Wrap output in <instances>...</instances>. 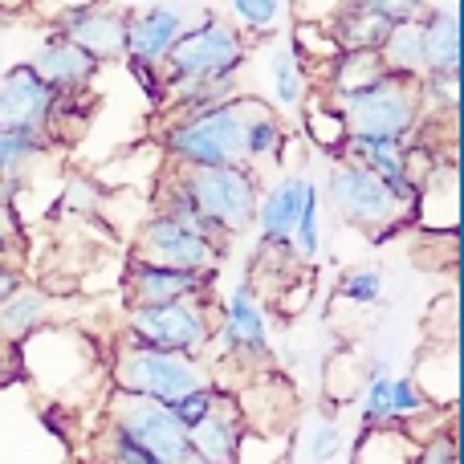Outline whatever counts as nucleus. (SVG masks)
I'll use <instances>...</instances> for the list:
<instances>
[{
  "instance_id": "a878e982",
  "label": "nucleus",
  "mask_w": 464,
  "mask_h": 464,
  "mask_svg": "<svg viewBox=\"0 0 464 464\" xmlns=\"http://www.w3.org/2000/svg\"><path fill=\"white\" fill-rule=\"evenodd\" d=\"M416 460V440L403 428H362L354 464H411Z\"/></svg>"
},
{
  "instance_id": "f8f14e48",
  "label": "nucleus",
  "mask_w": 464,
  "mask_h": 464,
  "mask_svg": "<svg viewBox=\"0 0 464 464\" xmlns=\"http://www.w3.org/2000/svg\"><path fill=\"white\" fill-rule=\"evenodd\" d=\"M188 13H196L192 5H139L127 8V62L155 65L160 70L163 57L171 53L188 21Z\"/></svg>"
},
{
  "instance_id": "aec40b11",
  "label": "nucleus",
  "mask_w": 464,
  "mask_h": 464,
  "mask_svg": "<svg viewBox=\"0 0 464 464\" xmlns=\"http://www.w3.org/2000/svg\"><path fill=\"white\" fill-rule=\"evenodd\" d=\"M269 90H273V106L277 111H302L305 98L314 94V78L305 70V62L297 57L289 33H281L269 45Z\"/></svg>"
},
{
  "instance_id": "5701e85b",
  "label": "nucleus",
  "mask_w": 464,
  "mask_h": 464,
  "mask_svg": "<svg viewBox=\"0 0 464 464\" xmlns=\"http://www.w3.org/2000/svg\"><path fill=\"white\" fill-rule=\"evenodd\" d=\"M379 62H383L387 73L395 78H408V82H424L428 78V53H424V21H411V24H395L387 33L383 49H379Z\"/></svg>"
},
{
  "instance_id": "393cba45",
  "label": "nucleus",
  "mask_w": 464,
  "mask_h": 464,
  "mask_svg": "<svg viewBox=\"0 0 464 464\" xmlns=\"http://www.w3.org/2000/svg\"><path fill=\"white\" fill-rule=\"evenodd\" d=\"M302 119H305L302 122L305 139H310L318 151H326L330 160H338V151H343V143H346V127H343V114L334 111V102L314 90L302 106Z\"/></svg>"
},
{
  "instance_id": "473e14b6",
  "label": "nucleus",
  "mask_w": 464,
  "mask_h": 464,
  "mask_svg": "<svg viewBox=\"0 0 464 464\" xmlns=\"http://www.w3.org/2000/svg\"><path fill=\"white\" fill-rule=\"evenodd\" d=\"M411 464H460V449L452 428H440V432H428L416 440V460Z\"/></svg>"
},
{
  "instance_id": "dca6fc26",
  "label": "nucleus",
  "mask_w": 464,
  "mask_h": 464,
  "mask_svg": "<svg viewBox=\"0 0 464 464\" xmlns=\"http://www.w3.org/2000/svg\"><path fill=\"white\" fill-rule=\"evenodd\" d=\"M212 281L204 273H176L160 269V265L130 261L122 289H127V310L135 305H171V302H192V297H212Z\"/></svg>"
},
{
  "instance_id": "f03ea898",
  "label": "nucleus",
  "mask_w": 464,
  "mask_h": 464,
  "mask_svg": "<svg viewBox=\"0 0 464 464\" xmlns=\"http://www.w3.org/2000/svg\"><path fill=\"white\" fill-rule=\"evenodd\" d=\"M212 371L204 359H188V354H168L151 351V346L130 343L127 334H119L111 351V387L119 395H139V400L176 408L184 395L200 392L204 383H212Z\"/></svg>"
},
{
  "instance_id": "f704fd0d",
  "label": "nucleus",
  "mask_w": 464,
  "mask_h": 464,
  "mask_svg": "<svg viewBox=\"0 0 464 464\" xmlns=\"http://www.w3.org/2000/svg\"><path fill=\"white\" fill-rule=\"evenodd\" d=\"M127 70H130V78H135L139 86H143L147 102L160 106V102H163V73L155 70V65H139V62H127Z\"/></svg>"
},
{
  "instance_id": "6e6552de",
  "label": "nucleus",
  "mask_w": 464,
  "mask_h": 464,
  "mask_svg": "<svg viewBox=\"0 0 464 464\" xmlns=\"http://www.w3.org/2000/svg\"><path fill=\"white\" fill-rule=\"evenodd\" d=\"M212 346L240 371H265L269 362V305L256 297V285L248 277L217 305Z\"/></svg>"
},
{
  "instance_id": "412c9836",
  "label": "nucleus",
  "mask_w": 464,
  "mask_h": 464,
  "mask_svg": "<svg viewBox=\"0 0 464 464\" xmlns=\"http://www.w3.org/2000/svg\"><path fill=\"white\" fill-rule=\"evenodd\" d=\"M424 53H428V73H460V57H464L460 5H428Z\"/></svg>"
},
{
  "instance_id": "423d86ee",
  "label": "nucleus",
  "mask_w": 464,
  "mask_h": 464,
  "mask_svg": "<svg viewBox=\"0 0 464 464\" xmlns=\"http://www.w3.org/2000/svg\"><path fill=\"white\" fill-rule=\"evenodd\" d=\"M212 330H217V302L212 297H192V302H171V305H135L122 318V334L139 346L168 354H188V359H204L212 346Z\"/></svg>"
},
{
  "instance_id": "a211bd4d",
  "label": "nucleus",
  "mask_w": 464,
  "mask_h": 464,
  "mask_svg": "<svg viewBox=\"0 0 464 464\" xmlns=\"http://www.w3.org/2000/svg\"><path fill=\"white\" fill-rule=\"evenodd\" d=\"M240 411L232 392H225L217 400V408L200 420L196 428H188V452L192 464H237V444H240Z\"/></svg>"
},
{
  "instance_id": "1a4fd4ad",
  "label": "nucleus",
  "mask_w": 464,
  "mask_h": 464,
  "mask_svg": "<svg viewBox=\"0 0 464 464\" xmlns=\"http://www.w3.org/2000/svg\"><path fill=\"white\" fill-rule=\"evenodd\" d=\"M102 424H111L114 432H122L127 440H135L139 449H147L160 464H192L188 428L179 424V420L171 416V408H163V403L111 392Z\"/></svg>"
},
{
  "instance_id": "9b49d317",
  "label": "nucleus",
  "mask_w": 464,
  "mask_h": 464,
  "mask_svg": "<svg viewBox=\"0 0 464 464\" xmlns=\"http://www.w3.org/2000/svg\"><path fill=\"white\" fill-rule=\"evenodd\" d=\"M49 33L82 53H90L98 65L127 57V8L122 5H70L57 8Z\"/></svg>"
},
{
  "instance_id": "20e7f679",
  "label": "nucleus",
  "mask_w": 464,
  "mask_h": 464,
  "mask_svg": "<svg viewBox=\"0 0 464 464\" xmlns=\"http://www.w3.org/2000/svg\"><path fill=\"white\" fill-rule=\"evenodd\" d=\"M248 62V41L232 29V21L217 16L212 8H204L200 21L188 24L184 37L171 45V53L163 57L160 73L163 82H240V70Z\"/></svg>"
},
{
  "instance_id": "7ed1b4c3",
  "label": "nucleus",
  "mask_w": 464,
  "mask_h": 464,
  "mask_svg": "<svg viewBox=\"0 0 464 464\" xmlns=\"http://www.w3.org/2000/svg\"><path fill=\"white\" fill-rule=\"evenodd\" d=\"M334 111L343 114L346 139H392V143H416L424 130V106L420 86L408 78L383 73L367 90L334 98Z\"/></svg>"
},
{
  "instance_id": "c756f323",
  "label": "nucleus",
  "mask_w": 464,
  "mask_h": 464,
  "mask_svg": "<svg viewBox=\"0 0 464 464\" xmlns=\"http://www.w3.org/2000/svg\"><path fill=\"white\" fill-rule=\"evenodd\" d=\"M420 106L452 114L460 106V73H428L420 82Z\"/></svg>"
},
{
  "instance_id": "2eb2a0df",
  "label": "nucleus",
  "mask_w": 464,
  "mask_h": 464,
  "mask_svg": "<svg viewBox=\"0 0 464 464\" xmlns=\"http://www.w3.org/2000/svg\"><path fill=\"white\" fill-rule=\"evenodd\" d=\"M314 192H318V184H314L305 171H289V176H281L269 192H261L256 220H253L256 225V245L285 248L289 237H294V225L302 220L305 200H310Z\"/></svg>"
},
{
  "instance_id": "0eeeda50",
  "label": "nucleus",
  "mask_w": 464,
  "mask_h": 464,
  "mask_svg": "<svg viewBox=\"0 0 464 464\" xmlns=\"http://www.w3.org/2000/svg\"><path fill=\"white\" fill-rule=\"evenodd\" d=\"M176 179L184 184L196 212L228 240L253 228L261 204V179L253 168H176Z\"/></svg>"
},
{
  "instance_id": "c85d7f7f",
  "label": "nucleus",
  "mask_w": 464,
  "mask_h": 464,
  "mask_svg": "<svg viewBox=\"0 0 464 464\" xmlns=\"http://www.w3.org/2000/svg\"><path fill=\"white\" fill-rule=\"evenodd\" d=\"M94 464H160L147 449H139L135 440H127L122 432H114L111 424H102L98 432V460Z\"/></svg>"
},
{
  "instance_id": "2f4dec72",
  "label": "nucleus",
  "mask_w": 464,
  "mask_h": 464,
  "mask_svg": "<svg viewBox=\"0 0 464 464\" xmlns=\"http://www.w3.org/2000/svg\"><path fill=\"white\" fill-rule=\"evenodd\" d=\"M225 392H228V387L212 379V383H204L200 392L184 395V400H179L176 408H171V416H176V420H179V424H184V428H196V424H200L204 416H208L212 408H217V400H220V395H225Z\"/></svg>"
},
{
  "instance_id": "f3484780",
  "label": "nucleus",
  "mask_w": 464,
  "mask_h": 464,
  "mask_svg": "<svg viewBox=\"0 0 464 464\" xmlns=\"http://www.w3.org/2000/svg\"><path fill=\"white\" fill-rule=\"evenodd\" d=\"M24 65H29V70L37 73V78L45 82L53 94H82V90L94 82V73L102 70V65H98L90 53H82L78 45L53 37V33H45V41H41V45L24 57Z\"/></svg>"
},
{
  "instance_id": "72a5a7b5",
  "label": "nucleus",
  "mask_w": 464,
  "mask_h": 464,
  "mask_svg": "<svg viewBox=\"0 0 464 464\" xmlns=\"http://www.w3.org/2000/svg\"><path fill=\"white\" fill-rule=\"evenodd\" d=\"M338 452H343V428H338V420H318V428L310 436V460L330 464Z\"/></svg>"
},
{
  "instance_id": "4468645a",
  "label": "nucleus",
  "mask_w": 464,
  "mask_h": 464,
  "mask_svg": "<svg viewBox=\"0 0 464 464\" xmlns=\"http://www.w3.org/2000/svg\"><path fill=\"white\" fill-rule=\"evenodd\" d=\"M53 98L57 94L24 62L8 65V70L0 73V130H13V135H45Z\"/></svg>"
},
{
  "instance_id": "7c9ffc66",
  "label": "nucleus",
  "mask_w": 464,
  "mask_h": 464,
  "mask_svg": "<svg viewBox=\"0 0 464 464\" xmlns=\"http://www.w3.org/2000/svg\"><path fill=\"white\" fill-rule=\"evenodd\" d=\"M379 294H383V273L371 269V265H359V269H351L338 281V297L351 305H371L379 302Z\"/></svg>"
},
{
  "instance_id": "b1692460",
  "label": "nucleus",
  "mask_w": 464,
  "mask_h": 464,
  "mask_svg": "<svg viewBox=\"0 0 464 464\" xmlns=\"http://www.w3.org/2000/svg\"><path fill=\"white\" fill-rule=\"evenodd\" d=\"M285 143H289V130H285V122H281V114L273 111L261 94H253V102H248V122H245L248 168H253L256 160H281Z\"/></svg>"
},
{
  "instance_id": "39448f33",
  "label": "nucleus",
  "mask_w": 464,
  "mask_h": 464,
  "mask_svg": "<svg viewBox=\"0 0 464 464\" xmlns=\"http://www.w3.org/2000/svg\"><path fill=\"white\" fill-rule=\"evenodd\" d=\"M318 192L330 200V208H334V217L343 220V225L367 232L371 240L392 237L395 228L411 220V208L383 179L354 168V163H346V160H334V168H330L326 184H322Z\"/></svg>"
},
{
  "instance_id": "e433bc0d",
  "label": "nucleus",
  "mask_w": 464,
  "mask_h": 464,
  "mask_svg": "<svg viewBox=\"0 0 464 464\" xmlns=\"http://www.w3.org/2000/svg\"><path fill=\"white\" fill-rule=\"evenodd\" d=\"M16 285H21V273H16L13 265H0V302H5Z\"/></svg>"
},
{
  "instance_id": "9d476101",
  "label": "nucleus",
  "mask_w": 464,
  "mask_h": 464,
  "mask_svg": "<svg viewBox=\"0 0 464 464\" xmlns=\"http://www.w3.org/2000/svg\"><path fill=\"white\" fill-rule=\"evenodd\" d=\"M220 256H225V248L204 240L200 232L184 228L179 220L163 217V212H151L135 232V256H130V261L160 265V269H176V273H204V277H217Z\"/></svg>"
},
{
  "instance_id": "c9c22d12",
  "label": "nucleus",
  "mask_w": 464,
  "mask_h": 464,
  "mask_svg": "<svg viewBox=\"0 0 464 464\" xmlns=\"http://www.w3.org/2000/svg\"><path fill=\"white\" fill-rule=\"evenodd\" d=\"M21 245V220H16V208L13 204H0V265L13 248Z\"/></svg>"
},
{
  "instance_id": "f257e3e1",
  "label": "nucleus",
  "mask_w": 464,
  "mask_h": 464,
  "mask_svg": "<svg viewBox=\"0 0 464 464\" xmlns=\"http://www.w3.org/2000/svg\"><path fill=\"white\" fill-rule=\"evenodd\" d=\"M253 94L240 90L225 106L196 119H168L163 127V151L176 168H248L245 122Z\"/></svg>"
},
{
  "instance_id": "6ab92c4d",
  "label": "nucleus",
  "mask_w": 464,
  "mask_h": 464,
  "mask_svg": "<svg viewBox=\"0 0 464 464\" xmlns=\"http://www.w3.org/2000/svg\"><path fill=\"white\" fill-rule=\"evenodd\" d=\"M326 29L338 41L343 53H379L392 33L387 16L375 8V0H354V5L330 8L326 13Z\"/></svg>"
},
{
  "instance_id": "cd10ccee",
  "label": "nucleus",
  "mask_w": 464,
  "mask_h": 464,
  "mask_svg": "<svg viewBox=\"0 0 464 464\" xmlns=\"http://www.w3.org/2000/svg\"><path fill=\"white\" fill-rule=\"evenodd\" d=\"M289 248H294L297 265L318 261L322 253V192H314L302 208V220L294 225V237H289Z\"/></svg>"
},
{
  "instance_id": "ddd939ff",
  "label": "nucleus",
  "mask_w": 464,
  "mask_h": 464,
  "mask_svg": "<svg viewBox=\"0 0 464 464\" xmlns=\"http://www.w3.org/2000/svg\"><path fill=\"white\" fill-rule=\"evenodd\" d=\"M432 403L428 395L416 387V375H375L362 387V403H359V420L362 428H403L408 432L420 416H428Z\"/></svg>"
},
{
  "instance_id": "bb28decb",
  "label": "nucleus",
  "mask_w": 464,
  "mask_h": 464,
  "mask_svg": "<svg viewBox=\"0 0 464 464\" xmlns=\"http://www.w3.org/2000/svg\"><path fill=\"white\" fill-rule=\"evenodd\" d=\"M285 16H289V5H281V0H232L228 5V21H237L232 29H237L248 45L273 37Z\"/></svg>"
},
{
  "instance_id": "4be33fe9",
  "label": "nucleus",
  "mask_w": 464,
  "mask_h": 464,
  "mask_svg": "<svg viewBox=\"0 0 464 464\" xmlns=\"http://www.w3.org/2000/svg\"><path fill=\"white\" fill-rule=\"evenodd\" d=\"M49 318H53V297L37 285H16L0 302V338L5 343H24L41 326H49Z\"/></svg>"
},
{
  "instance_id": "4c0bfd02",
  "label": "nucleus",
  "mask_w": 464,
  "mask_h": 464,
  "mask_svg": "<svg viewBox=\"0 0 464 464\" xmlns=\"http://www.w3.org/2000/svg\"><path fill=\"white\" fill-rule=\"evenodd\" d=\"M0 73H5V49H0Z\"/></svg>"
}]
</instances>
